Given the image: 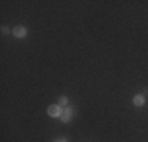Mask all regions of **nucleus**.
I'll return each mask as SVG.
<instances>
[{
    "instance_id": "nucleus-1",
    "label": "nucleus",
    "mask_w": 148,
    "mask_h": 142,
    "mask_svg": "<svg viewBox=\"0 0 148 142\" xmlns=\"http://www.w3.org/2000/svg\"><path fill=\"white\" fill-rule=\"evenodd\" d=\"M62 109H60V106L58 104H52V106H49L47 108V114H49V117H52V119H58L60 115H62Z\"/></svg>"
},
{
    "instance_id": "nucleus-2",
    "label": "nucleus",
    "mask_w": 148,
    "mask_h": 142,
    "mask_svg": "<svg viewBox=\"0 0 148 142\" xmlns=\"http://www.w3.org/2000/svg\"><path fill=\"white\" fill-rule=\"evenodd\" d=\"M73 115H74V112H73V109H69V108H66V109H63V112H62V115H60V120H62L63 123H68L69 120L73 119Z\"/></svg>"
},
{
    "instance_id": "nucleus-3",
    "label": "nucleus",
    "mask_w": 148,
    "mask_h": 142,
    "mask_svg": "<svg viewBox=\"0 0 148 142\" xmlns=\"http://www.w3.org/2000/svg\"><path fill=\"white\" fill-rule=\"evenodd\" d=\"M13 35H14L16 38H25L27 37V28L24 26H17L13 28Z\"/></svg>"
},
{
    "instance_id": "nucleus-4",
    "label": "nucleus",
    "mask_w": 148,
    "mask_h": 142,
    "mask_svg": "<svg viewBox=\"0 0 148 142\" xmlns=\"http://www.w3.org/2000/svg\"><path fill=\"white\" fill-rule=\"evenodd\" d=\"M132 103H134V106L140 108V106L145 104V97H143V95H136V97L132 98Z\"/></svg>"
},
{
    "instance_id": "nucleus-5",
    "label": "nucleus",
    "mask_w": 148,
    "mask_h": 142,
    "mask_svg": "<svg viewBox=\"0 0 148 142\" xmlns=\"http://www.w3.org/2000/svg\"><path fill=\"white\" fill-rule=\"evenodd\" d=\"M58 104H60V106L68 104V98H66V97H60V99H58Z\"/></svg>"
},
{
    "instance_id": "nucleus-6",
    "label": "nucleus",
    "mask_w": 148,
    "mask_h": 142,
    "mask_svg": "<svg viewBox=\"0 0 148 142\" xmlns=\"http://www.w3.org/2000/svg\"><path fill=\"white\" fill-rule=\"evenodd\" d=\"M8 27H2V33H8Z\"/></svg>"
},
{
    "instance_id": "nucleus-7",
    "label": "nucleus",
    "mask_w": 148,
    "mask_h": 142,
    "mask_svg": "<svg viewBox=\"0 0 148 142\" xmlns=\"http://www.w3.org/2000/svg\"><path fill=\"white\" fill-rule=\"evenodd\" d=\"M54 142H68V141H66V139H55Z\"/></svg>"
}]
</instances>
